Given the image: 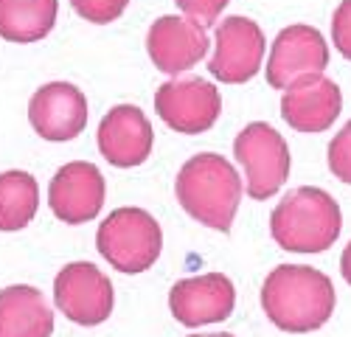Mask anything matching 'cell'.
I'll return each mask as SVG.
<instances>
[{
  "label": "cell",
  "instance_id": "24",
  "mask_svg": "<svg viewBox=\"0 0 351 337\" xmlns=\"http://www.w3.org/2000/svg\"><path fill=\"white\" fill-rule=\"evenodd\" d=\"M191 337H233L228 332H211V334H191Z\"/></svg>",
  "mask_w": 351,
  "mask_h": 337
},
{
  "label": "cell",
  "instance_id": "20",
  "mask_svg": "<svg viewBox=\"0 0 351 337\" xmlns=\"http://www.w3.org/2000/svg\"><path fill=\"white\" fill-rule=\"evenodd\" d=\"M329 168L340 183L351 186V121L332 138L329 144Z\"/></svg>",
  "mask_w": 351,
  "mask_h": 337
},
{
  "label": "cell",
  "instance_id": "11",
  "mask_svg": "<svg viewBox=\"0 0 351 337\" xmlns=\"http://www.w3.org/2000/svg\"><path fill=\"white\" fill-rule=\"evenodd\" d=\"M208 45L206 28L183 14L158 17L146 34V51L152 65L169 76H180L183 71H191L197 62H202Z\"/></svg>",
  "mask_w": 351,
  "mask_h": 337
},
{
  "label": "cell",
  "instance_id": "15",
  "mask_svg": "<svg viewBox=\"0 0 351 337\" xmlns=\"http://www.w3.org/2000/svg\"><path fill=\"white\" fill-rule=\"evenodd\" d=\"M343 110L340 88L326 79L324 73L306 76L295 84H289L281 99L284 121L298 132H324L329 129Z\"/></svg>",
  "mask_w": 351,
  "mask_h": 337
},
{
  "label": "cell",
  "instance_id": "9",
  "mask_svg": "<svg viewBox=\"0 0 351 337\" xmlns=\"http://www.w3.org/2000/svg\"><path fill=\"white\" fill-rule=\"evenodd\" d=\"M233 306H237V287L222 273L183 278L169 292V309L174 321L189 329L228 321Z\"/></svg>",
  "mask_w": 351,
  "mask_h": 337
},
{
  "label": "cell",
  "instance_id": "13",
  "mask_svg": "<svg viewBox=\"0 0 351 337\" xmlns=\"http://www.w3.org/2000/svg\"><path fill=\"white\" fill-rule=\"evenodd\" d=\"M104 194V177L99 168L87 160H73L53 175L48 186V205L56 219L68 225H84L101 211Z\"/></svg>",
  "mask_w": 351,
  "mask_h": 337
},
{
  "label": "cell",
  "instance_id": "5",
  "mask_svg": "<svg viewBox=\"0 0 351 337\" xmlns=\"http://www.w3.org/2000/svg\"><path fill=\"white\" fill-rule=\"evenodd\" d=\"M233 155L245 168V188L253 200H270L289 177V147L265 121L247 124L237 135Z\"/></svg>",
  "mask_w": 351,
  "mask_h": 337
},
{
  "label": "cell",
  "instance_id": "1",
  "mask_svg": "<svg viewBox=\"0 0 351 337\" xmlns=\"http://www.w3.org/2000/svg\"><path fill=\"white\" fill-rule=\"evenodd\" d=\"M261 306L281 332H315L335 312V287L309 264H281L265 278Z\"/></svg>",
  "mask_w": 351,
  "mask_h": 337
},
{
  "label": "cell",
  "instance_id": "21",
  "mask_svg": "<svg viewBox=\"0 0 351 337\" xmlns=\"http://www.w3.org/2000/svg\"><path fill=\"white\" fill-rule=\"evenodd\" d=\"M174 3H178V9L183 12V17L194 20L202 28H208L219 20V14L228 6V0H174Z\"/></svg>",
  "mask_w": 351,
  "mask_h": 337
},
{
  "label": "cell",
  "instance_id": "8",
  "mask_svg": "<svg viewBox=\"0 0 351 337\" xmlns=\"http://www.w3.org/2000/svg\"><path fill=\"white\" fill-rule=\"evenodd\" d=\"M329 65V45L312 25L295 23L281 28L267 60V82L276 90H287L306 76L324 73Z\"/></svg>",
  "mask_w": 351,
  "mask_h": 337
},
{
  "label": "cell",
  "instance_id": "7",
  "mask_svg": "<svg viewBox=\"0 0 351 337\" xmlns=\"http://www.w3.org/2000/svg\"><path fill=\"white\" fill-rule=\"evenodd\" d=\"M155 110L166 127L183 135H199L217 124L222 112V96L217 84L191 76L169 79L155 93Z\"/></svg>",
  "mask_w": 351,
  "mask_h": 337
},
{
  "label": "cell",
  "instance_id": "12",
  "mask_svg": "<svg viewBox=\"0 0 351 337\" xmlns=\"http://www.w3.org/2000/svg\"><path fill=\"white\" fill-rule=\"evenodd\" d=\"M28 121L51 144H65L87 124V99L71 82H48L28 101Z\"/></svg>",
  "mask_w": 351,
  "mask_h": 337
},
{
  "label": "cell",
  "instance_id": "3",
  "mask_svg": "<svg viewBox=\"0 0 351 337\" xmlns=\"http://www.w3.org/2000/svg\"><path fill=\"white\" fill-rule=\"evenodd\" d=\"M343 228V214L335 197L324 188L301 186L289 191L270 214V234L289 253H324Z\"/></svg>",
  "mask_w": 351,
  "mask_h": 337
},
{
  "label": "cell",
  "instance_id": "17",
  "mask_svg": "<svg viewBox=\"0 0 351 337\" xmlns=\"http://www.w3.org/2000/svg\"><path fill=\"white\" fill-rule=\"evenodd\" d=\"M60 0H0V37L9 42H37L51 34Z\"/></svg>",
  "mask_w": 351,
  "mask_h": 337
},
{
  "label": "cell",
  "instance_id": "18",
  "mask_svg": "<svg viewBox=\"0 0 351 337\" xmlns=\"http://www.w3.org/2000/svg\"><path fill=\"white\" fill-rule=\"evenodd\" d=\"M40 208V188L28 172L0 175V231H23Z\"/></svg>",
  "mask_w": 351,
  "mask_h": 337
},
{
  "label": "cell",
  "instance_id": "19",
  "mask_svg": "<svg viewBox=\"0 0 351 337\" xmlns=\"http://www.w3.org/2000/svg\"><path fill=\"white\" fill-rule=\"evenodd\" d=\"M71 6L87 23L107 25V23L119 20L124 14V9L130 6V0H71Z\"/></svg>",
  "mask_w": 351,
  "mask_h": 337
},
{
  "label": "cell",
  "instance_id": "4",
  "mask_svg": "<svg viewBox=\"0 0 351 337\" xmlns=\"http://www.w3.org/2000/svg\"><path fill=\"white\" fill-rule=\"evenodd\" d=\"M101 259L119 273H146L163 250V231L158 219L143 208H115L96 234Z\"/></svg>",
  "mask_w": 351,
  "mask_h": 337
},
{
  "label": "cell",
  "instance_id": "14",
  "mask_svg": "<svg viewBox=\"0 0 351 337\" xmlns=\"http://www.w3.org/2000/svg\"><path fill=\"white\" fill-rule=\"evenodd\" d=\"M152 124L135 104L112 107L99 124V149L115 168H135L152 152Z\"/></svg>",
  "mask_w": 351,
  "mask_h": 337
},
{
  "label": "cell",
  "instance_id": "16",
  "mask_svg": "<svg viewBox=\"0 0 351 337\" xmlns=\"http://www.w3.org/2000/svg\"><path fill=\"white\" fill-rule=\"evenodd\" d=\"M53 309L37 287L14 284L0 290V337H51Z\"/></svg>",
  "mask_w": 351,
  "mask_h": 337
},
{
  "label": "cell",
  "instance_id": "10",
  "mask_svg": "<svg viewBox=\"0 0 351 337\" xmlns=\"http://www.w3.org/2000/svg\"><path fill=\"white\" fill-rule=\"evenodd\" d=\"M217 51L208 62L214 79L225 84L250 82L265 60V34L250 17H228L217 23Z\"/></svg>",
  "mask_w": 351,
  "mask_h": 337
},
{
  "label": "cell",
  "instance_id": "22",
  "mask_svg": "<svg viewBox=\"0 0 351 337\" xmlns=\"http://www.w3.org/2000/svg\"><path fill=\"white\" fill-rule=\"evenodd\" d=\"M332 40L340 56L351 62V0H343L332 14Z\"/></svg>",
  "mask_w": 351,
  "mask_h": 337
},
{
  "label": "cell",
  "instance_id": "23",
  "mask_svg": "<svg viewBox=\"0 0 351 337\" xmlns=\"http://www.w3.org/2000/svg\"><path fill=\"white\" fill-rule=\"evenodd\" d=\"M340 270H343V278L351 284V242L346 245V250H343V259H340Z\"/></svg>",
  "mask_w": 351,
  "mask_h": 337
},
{
  "label": "cell",
  "instance_id": "6",
  "mask_svg": "<svg viewBox=\"0 0 351 337\" xmlns=\"http://www.w3.org/2000/svg\"><path fill=\"white\" fill-rule=\"evenodd\" d=\"M56 309L76 326H99L112 315V281L90 262L65 264L53 281Z\"/></svg>",
  "mask_w": 351,
  "mask_h": 337
},
{
  "label": "cell",
  "instance_id": "2",
  "mask_svg": "<svg viewBox=\"0 0 351 337\" xmlns=\"http://www.w3.org/2000/svg\"><path fill=\"white\" fill-rule=\"evenodd\" d=\"M174 194L183 211L211 231L228 234L242 200V180L228 158L199 152L183 163L174 180Z\"/></svg>",
  "mask_w": 351,
  "mask_h": 337
}]
</instances>
